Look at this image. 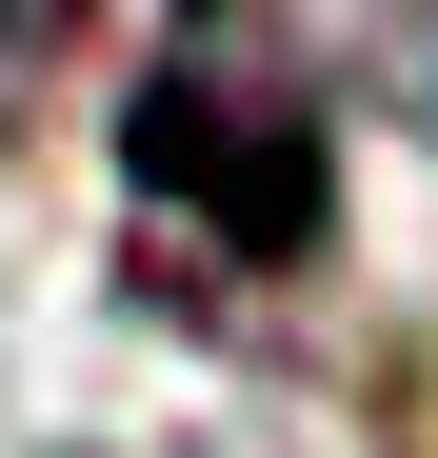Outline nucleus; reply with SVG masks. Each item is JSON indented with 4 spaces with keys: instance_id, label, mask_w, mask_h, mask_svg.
Instances as JSON below:
<instances>
[{
    "instance_id": "nucleus-2",
    "label": "nucleus",
    "mask_w": 438,
    "mask_h": 458,
    "mask_svg": "<svg viewBox=\"0 0 438 458\" xmlns=\"http://www.w3.org/2000/svg\"><path fill=\"white\" fill-rule=\"evenodd\" d=\"M60 21H80V0H0V100H21L40 60H60Z\"/></svg>"
},
{
    "instance_id": "nucleus-1",
    "label": "nucleus",
    "mask_w": 438,
    "mask_h": 458,
    "mask_svg": "<svg viewBox=\"0 0 438 458\" xmlns=\"http://www.w3.org/2000/svg\"><path fill=\"white\" fill-rule=\"evenodd\" d=\"M339 100L358 81L299 0H160V40L120 81V180L139 219H199L240 279H299L339 219Z\"/></svg>"
}]
</instances>
